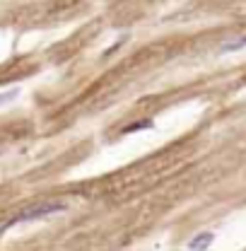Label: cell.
<instances>
[{"label":"cell","mask_w":246,"mask_h":251,"mask_svg":"<svg viewBox=\"0 0 246 251\" xmlns=\"http://www.w3.org/2000/svg\"><path fill=\"white\" fill-rule=\"evenodd\" d=\"M63 210H68V205L65 203H58V201H53V203H39V205H29V208H25L20 215H15L12 220H7L2 227H0V234L5 232V229H10V227H15V225H22V222H31V220H41V218H49V215H56V213H63Z\"/></svg>","instance_id":"cell-1"},{"label":"cell","mask_w":246,"mask_h":251,"mask_svg":"<svg viewBox=\"0 0 246 251\" xmlns=\"http://www.w3.org/2000/svg\"><path fill=\"white\" fill-rule=\"evenodd\" d=\"M213 239H215V234L213 232H203V234H196L191 242H188V249L193 251H200V249H208L210 244H213Z\"/></svg>","instance_id":"cell-2"},{"label":"cell","mask_w":246,"mask_h":251,"mask_svg":"<svg viewBox=\"0 0 246 251\" xmlns=\"http://www.w3.org/2000/svg\"><path fill=\"white\" fill-rule=\"evenodd\" d=\"M239 49H246V36L242 39H234V41H227L220 46V53H232V51H239Z\"/></svg>","instance_id":"cell-3"},{"label":"cell","mask_w":246,"mask_h":251,"mask_svg":"<svg viewBox=\"0 0 246 251\" xmlns=\"http://www.w3.org/2000/svg\"><path fill=\"white\" fill-rule=\"evenodd\" d=\"M17 94H20V90H7V92L0 94V106H5V104H10L12 99H17Z\"/></svg>","instance_id":"cell-4"},{"label":"cell","mask_w":246,"mask_h":251,"mask_svg":"<svg viewBox=\"0 0 246 251\" xmlns=\"http://www.w3.org/2000/svg\"><path fill=\"white\" fill-rule=\"evenodd\" d=\"M148 126H150V121H140V124H135V126H128L125 133H133V130H138V128H148Z\"/></svg>","instance_id":"cell-5"}]
</instances>
